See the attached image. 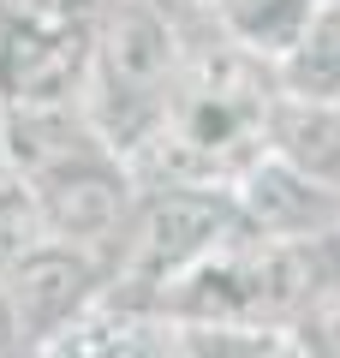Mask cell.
Masks as SVG:
<instances>
[{
    "instance_id": "9c48e42d",
    "label": "cell",
    "mask_w": 340,
    "mask_h": 358,
    "mask_svg": "<svg viewBox=\"0 0 340 358\" xmlns=\"http://www.w3.org/2000/svg\"><path fill=\"white\" fill-rule=\"evenodd\" d=\"M48 245V215L30 179H0V275H13L24 257H36Z\"/></svg>"
},
{
    "instance_id": "277c9868",
    "label": "cell",
    "mask_w": 340,
    "mask_h": 358,
    "mask_svg": "<svg viewBox=\"0 0 340 358\" xmlns=\"http://www.w3.org/2000/svg\"><path fill=\"white\" fill-rule=\"evenodd\" d=\"M233 209L239 227L263 245H316L340 233V192L275 162L269 150L233 179Z\"/></svg>"
},
{
    "instance_id": "7c38bea8",
    "label": "cell",
    "mask_w": 340,
    "mask_h": 358,
    "mask_svg": "<svg viewBox=\"0 0 340 358\" xmlns=\"http://www.w3.org/2000/svg\"><path fill=\"white\" fill-rule=\"evenodd\" d=\"M0 179H13V150H6V120H0Z\"/></svg>"
},
{
    "instance_id": "6da1fadb",
    "label": "cell",
    "mask_w": 340,
    "mask_h": 358,
    "mask_svg": "<svg viewBox=\"0 0 340 358\" xmlns=\"http://www.w3.org/2000/svg\"><path fill=\"white\" fill-rule=\"evenodd\" d=\"M233 233H239V209H233L227 185H185V179L143 185L138 215H132L126 239L108 257L113 305L162 317V299L185 281L191 268L209 263Z\"/></svg>"
},
{
    "instance_id": "5b68a950",
    "label": "cell",
    "mask_w": 340,
    "mask_h": 358,
    "mask_svg": "<svg viewBox=\"0 0 340 358\" xmlns=\"http://www.w3.org/2000/svg\"><path fill=\"white\" fill-rule=\"evenodd\" d=\"M263 150L275 162H287V167H299V173H311V179L340 192V102H299V96L275 90Z\"/></svg>"
},
{
    "instance_id": "52a82bcc",
    "label": "cell",
    "mask_w": 340,
    "mask_h": 358,
    "mask_svg": "<svg viewBox=\"0 0 340 358\" xmlns=\"http://www.w3.org/2000/svg\"><path fill=\"white\" fill-rule=\"evenodd\" d=\"M316 6L323 0H221L215 6V30H221V42L233 54H245V60L275 72L292 54V42L311 30Z\"/></svg>"
},
{
    "instance_id": "7a4b0ae2",
    "label": "cell",
    "mask_w": 340,
    "mask_h": 358,
    "mask_svg": "<svg viewBox=\"0 0 340 358\" xmlns=\"http://www.w3.org/2000/svg\"><path fill=\"white\" fill-rule=\"evenodd\" d=\"M30 185H36L42 215H48V239L96 251V257H113V245L126 239L132 215H138V197H143L138 167L113 143H101V150L30 179Z\"/></svg>"
},
{
    "instance_id": "8fae6325",
    "label": "cell",
    "mask_w": 340,
    "mask_h": 358,
    "mask_svg": "<svg viewBox=\"0 0 340 358\" xmlns=\"http://www.w3.org/2000/svg\"><path fill=\"white\" fill-rule=\"evenodd\" d=\"M0 358H30V352H24V329H18V305H13L6 275H0Z\"/></svg>"
},
{
    "instance_id": "ba28073f",
    "label": "cell",
    "mask_w": 340,
    "mask_h": 358,
    "mask_svg": "<svg viewBox=\"0 0 340 358\" xmlns=\"http://www.w3.org/2000/svg\"><path fill=\"white\" fill-rule=\"evenodd\" d=\"M275 90L299 102H340V0H323L292 54L275 66Z\"/></svg>"
},
{
    "instance_id": "8992f818",
    "label": "cell",
    "mask_w": 340,
    "mask_h": 358,
    "mask_svg": "<svg viewBox=\"0 0 340 358\" xmlns=\"http://www.w3.org/2000/svg\"><path fill=\"white\" fill-rule=\"evenodd\" d=\"M36 358H185V352H179V329L167 317L108 299L90 322H78L72 334L42 346Z\"/></svg>"
},
{
    "instance_id": "4fadbf2b",
    "label": "cell",
    "mask_w": 340,
    "mask_h": 358,
    "mask_svg": "<svg viewBox=\"0 0 340 358\" xmlns=\"http://www.w3.org/2000/svg\"><path fill=\"white\" fill-rule=\"evenodd\" d=\"M287 358H311V352H299V341H292V352H287Z\"/></svg>"
},
{
    "instance_id": "3957f363",
    "label": "cell",
    "mask_w": 340,
    "mask_h": 358,
    "mask_svg": "<svg viewBox=\"0 0 340 358\" xmlns=\"http://www.w3.org/2000/svg\"><path fill=\"white\" fill-rule=\"evenodd\" d=\"M6 287H13V305H18L24 352L36 358L42 346H54L60 334H72L78 322H90L113 299V268H108V257H96V251H78V245L48 239L36 257H24V263L6 275Z\"/></svg>"
},
{
    "instance_id": "30bf717a",
    "label": "cell",
    "mask_w": 340,
    "mask_h": 358,
    "mask_svg": "<svg viewBox=\"0 0 340 358\" xmlns=\"http://www.w3.org/2000/svg\"><path fill=\"white\" fill-rule=\"evenodd\" d=\"M185 358H287L292 334L281 329H239V322H173Z\"/></svg>"
}]
</instances>
